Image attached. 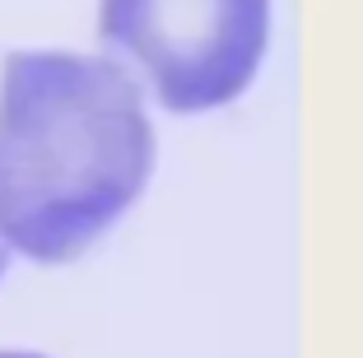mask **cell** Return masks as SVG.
I'll use <instances>...</instances> for the list:
<instances>
[{
    "instance_id": "obj_1",
    "label": "cell",
    "mask_w": 363,
    "mask_h": 358,
    "mask_svg": "<svg viewBox=\"0 0 363 358\" xmlns=\"http://www.w3.org/2000/svg\"><path fill=\"white\" fill-rule=\"evenodd\" d=\"M154 126L121 56L10 52L0 65V237L38 265L84 256L145 196Z\"/></svg>"
},
{
    "instance_id": "obj_3",
    "label": "cell",
    "mask_w": 363,
    "mask_h": 358,
    "mask_svg": "<svg viewBox=\"0 0 363 358\" xmlns=\"http://www.w3.org/2000/svg\"><path fill=\"white\" fill-rule=\"evenodd\" d=\"M10 242H5V237H0V279H5V270H10Z\"/></svg>"
},
{
    "instance_id": "obj_4",
    "label": "cell",
    "mask_w": 363,
    "mask_h": 358,
    "mask_svg": "<svg viewBox=\"0 0 363 358\" xmlns=\"http://www.w3.org/2000/svg\"><path fill=\"white\" fill-rule=\"evenodd\" d=\"M0 358H47V354H33V349H0Z\"/></svg>"
},
{
    "instance_id": "obj_2",
    "label": "cell",
    "mask_w": 363,
    "mask_h": 358,
    "mask_svg": "<svg viewBox=\"0 0 363 358\" xmlns=\"http://www.w3.org/2000/svg\"><path fill=\"white\" fill-rule=\"evenodd\" d=\"M98 38L168 112H214L266 61L270 0H98Z\"/></svg>"
}]
</instances>
